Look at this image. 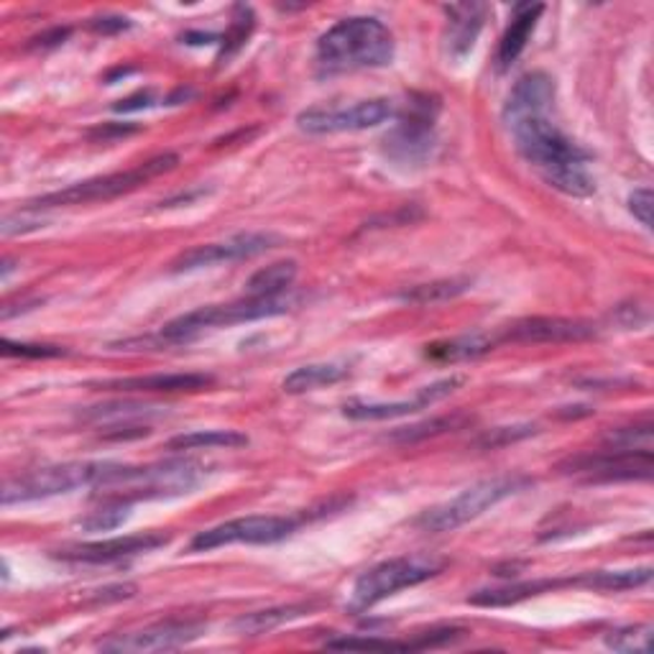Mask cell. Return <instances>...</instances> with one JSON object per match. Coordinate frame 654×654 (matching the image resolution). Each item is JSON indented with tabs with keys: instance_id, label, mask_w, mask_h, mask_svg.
<instances>
[{
	"instance_id": "obj_1",
	"label": "cell",
	"mask_w": 654,
	"mask_h": 654,
	"mask_svg": "<svg viewBox=\"0 0 654 654\" xmlns=\"http://www.w3.org/2000/svg\"><path fill=\"white\" fill-rule=\"evenodd\" d=\"M555 83L545 72H529L514 85L504 106V123L521 157L542 174L550 187L572 197H588L596 182L588 174V153L550 121Z\"/></svg>"
},
{
	"instance_id": "obj_2",
	"label": "cell",
	"mask_w": 654,
	"mask_h": 654,
	"mask_svg": "<svg viewBox=\"0 0 654 654\" xmlns=\"http://www.w3.org/2000/svg\"><path fill=\"white\" fill-rule=\"evenodd\" d=\"M396 51L394 34L384 21L353 16L337 21L318 41V64L322 72L377 70L392 64Z\"/></svg>"
},
{
	"instance_id": "obj_3",
	"label": "cell",
	"mask_w": 654,
	"mask_h": 654,
	"mask_svg": "<svg viewBox=\"0 0 654 654\" xmlns=\"http://www.w3.org/2000/svg\"><path fill=\"white\" fill-rule=\"evenodd\" d=\"M121 462H62V466H49L32 470V473L16 476L5 481L0 502L3 506L39 502V498H51L70 491L92 486L102 489L118 476Z\"/></svg>"
},
{
	"instance_id": "obj_4",
	"label": "cell",
	"mask_w": 654,
	"mask_h": 654,
	"mask_svg": "<svg viewBox=\"0 0 654 654\" xmlns=\"http://www.w3.org/2000/svg\"><path fill=\"white\" fill-rule=\"evenodd\" d=\"M205 470L193 460H166L157 466L131 468L123 466L110 483L100 491H108L106 502H138V498H169L182 496L197 489Z\"/></svg>"
},
{
	"instance_id": "obj_5",
	"label": "cell",
	"mask_w": 654,
	"mask_h": 654,
	"mask_svg": "<svg viewBox=\"0 0 654 654\" xmlns=\"http://www.w3.org/2000/svg\"><path fill=\"white\" fill-rule=\"evenodd\" d=\"M532 486V479L527 476H496V479H486L473 483L466 491H460L458 496L451 498V502L435 506V509L424 511L420 519H417V527L424 529V532H453L468 521L479 519L483 511H489L491 506H496L504 498H509L519 491H525Z\"/></svg>"
},
{
	"instance_id": "obj_6",
	"label": "cell",
	"mask_w": 654,
	"mask_h": 654,
	"mask_svg": "<svg viewBox=\"0 0 654 654\" xmlns=\"http://www.w3.org/2000/svg\"><path fill=\"white\" fill-rule=\"evenodd\" d=\"M176 164H180V157H176V153H159V157L144 161V164H138L134 169H126V172L95 176V180L77 182V185H72L67 189H59V193L44 195V197H39V200L28 202V210L113 200V197L134 193V189L146 185V182L153 180V176L172 172Z\"/></svg>"
},
{
	"instance_id": "obj_7",
	"label": "cell",
	"mask_w": 654,
	"mask_h": 654,
	"mask_svg": "<svg viewBox=\"0 0 654 654\" xmlns=\"http://www.w3.org/2000/svg\"><path fill=\"white\" fill-rule=\"evenodd\" d=\"M445 560L435 555H404L392 560L373 565L356 580L350 593V612H366V608L381 604V601L404 591V588L420 585L424 580L443 572Z\"/></svg>"
},
{
	"instance_id": "obj_8",
	"label": "cell",
	"mask_w": 654,
	"mask_h": 654,
	"mask_svg": "<svg viewBox=\"0 0 654 654\" xmlns=\"http://www.w3.org/2000/svg\"><path fill=\"white\" fill-rule=\"evenodd\" d=\"M292 307L289 297H246L240 303L231 305H210L200 310L182 314L161 328V343H187L189 337L200 335L202 330L210 328H227L238 325V322H254L263 318H276Z\"/></svg>"
},
{
	"instance_id": "obj_9",
	"label": "cell",
	"mask_w": 654,
	"mask_h": 654,
	"mask_svg": "<svg viewBox=\"0 0 654 654\" xmlns=\"http://www.w3.org/2000/svg\"><path fill=\"white\" fill-rule=\"evenodd\" d=\"M435 115L437 102L430 98L411 102L409 113L384 138L386 157L394 159L396 164H424L435 151Z\"/></svg>"
},
{
	"instance_id": "obj_10",
	"label": "cell",
	"mask_w": 654,
	"mask_h": 654,
	"mask_svg": "<svg viewBox=\"0 0 654 654\" xmlns=\"http://www.w3.org/2000/svg\"><path fill=\"white\" fill-rule=\"evenodd\" d=\"M394 115L392 100L371 98L353 106H318L297 115V126L305 134H343V131H366Z\"/></svg>"
},
{
	"instance_id": "obj_11",
	"label": "cell",
	"mask_w": 654,
	"mask_h": 654,
	"mask_svg": "<svg viewBox=\"0 0 654 654\" xmlns=\"http://www.w3.org/2000/svg\"><path fill=\"white\" fill-rule=\"evenodd\" d=\"M294 529H297V519L292 517H240L205 529L193 540L189 550L193 553H210V550L238 545V542H244V545H271V542L289 538Z\"/></svg>"
},
{
	"instance_id": "obj_12",
	"label": "cell",
	"mask_w": 654,
	"mask_h": 654,
	"mask_svg": "<svg viewBox=\"0 0 654 654\" xmlns=\"http://www.w3.org/2000/svg\"><path fill=\"white\" fill-rule=\"evenodd\" d=\"M652 451H608L576 455L560 462V473L580 476L585 481H646L652 479Z\"/></svg>"
},
{
	"instance_id": "obj_13",
	"label": "cell",
	"mask_w": 654,
	"mask_h": 654,
	"mask_svg": "<svg viewBox=\"0 0 654 654\" xmlns=\"http://www.w3.org/2000/svg\"><path fill=\"white\" fill-rule=\"evenodd\" d=\"M279 244H282V238L274 233H238L225 240H218V244H202L189 248V251L176 256L172 261V271L174 274H182V271H197L218 267V263L254 259V256L267 254Z\"/></svg>"
},
{
	"instance_id": "obj_14",
	"label": "cell",
	"mask_w": 654,
	"mask_h": 654,
	"mask_svg": "<svg viewBox=\"0 0 654 654\" xmlns=\"http://www.w3.org/2000/svg\"><path fill=\"white\" fill-rule=\"evenodd\" d=\"M205 634V624L200 621H166L153 624L141 631H128V634H115L98 644L100 652L115 654H146V652H169L180 646L193 644L195 639Z\"/></svg>"
},
{
	"instance_id": "obj_15",
	"label": "cell",
	"mask_w": 654,
	"mask_h": 654,
	"mask_svg": "<svg viewBox=\"0 0 654 654\" xmlns=\"http://www.w3.org/2000/svg\"><path fill=\"white\" fill-rule=\"evenodd\" d=\"M596 325L570 318H525L498 330V343H580L596 337Z\"/></svg>"
},
{
	"instance_id": "obj_16",
	"label": "cell",
	"mask_w": 654,
	"mask_h": 654,
	"mask_svg": "<svg viewBox=\"0 0 654 654\" xmlns=\"http://www.w3.org/2000/svg\"><path fill=\"white\" fill-rule=\"evenodd\" d=\"M462 384L460 377H451L435 384L417 388V394L411 399H399V402H348L343 407V415L348 420H394V417L411 415V411L428 409L432 404L451 396L455 388Z\"/></svg>"
},
{
	"instance_id": "obj_17",
	"label": "cell",
	"mask_w": 654,
	"mask_h": 654,
	"mask_svg": "<svg viewBox=\"0 0 654 654\" xmlns=\"http://www.w3.org/2000/svg\"><path fill=\"white\" fill-rule=\"evenodd\" d=\"M169 542L166 534L161 532H146V534H128V538H113L102 542H87V545H72L59 550L62 560L72 563H115L123 557H134L141 553H151V550L164 547Z\"/></svg>"
},
{
	"instance_id": "obj_18",
	"label": "cell",
	"mask_w": 654,
	"mask_h": 654,
	"mask_svg": "<svg viewBox=\"0 0 654 654\" xmlns=\"http://www.w3.org/2000/svg\"><path fill=\"white\" fill-rule=\"evenodd\" d=\"M210 373H151V377H128V379H113L98 384L100 388H110V392L123 394H182V392H202V388L212 386Z\"/></svg>"
},
{
	"instance_id": "obj_19",
	"label": "cell",
	"mask_w": 654,
	"mask_h": 654,
	"mask_svg": "<svg viewBox=\"0 0 654 654\" xmlns=\"http://www.w3.org/2000/svg\"><path fill=\"white\" fill-rule=\"evenodd\" d=\"M447 28H445V49L447 54L462 57L473 49L479 39L483 18H486V5L466 3V5H447Z\"/></svg>"
},
{
	"instance_id": "obj_20",
	"label": "cell",
	"mask_w": 654,
	"mask_h": 654,
	"mask_svg": "<svg viewBox=\"0 0 654 654\" xmlns=\"http://www.w3.org/2000/svg\"><path fill=\"white\" fill-rule=\"evenodd\" d=\"M498 345L496 333H468L451 337V341H440L428 345V358L440 363H460V361H473V358L486 356L489 350H494Z\"/></svg>"
},
{
	"instance_id": "obj_21",
	"label": "cell",
	"mask_w": 654,
	"mask_h": 654,
	"mask_svg": "<svg viewBox=\"0 0 654 654\" xmlns=\"http://www.w3.org/2000/svg\"><path fill=\"white\" fill-rule=\"evenodd\" d=\"M542 11H545V5H519L517 16L511 18L509 28H506V34L502 36V44H498V64L502 67H509V64L517 59L521 51H525L529 36H532L534 26H538V21L542 16Z\"/></svg>"
},
{
	"instance_id": "obj_22",
	"label": "cell",
	"mask_w": 654,
	"mask_h": 654,
	"mask_svg": "<svg viewBox=\"0 0 654 654\" xmlns=\"http://www.w3.org/2000/svg\"><path fill=\"white\" fill-rule=\"evenodd\" d=\"M570 585V580H525V583H511L504 588H489V591L473 593L468 601L473 606H511L519 601L540 596V593L553 591V588Z\"/></svg>"
},
{
	"instance_id": "obj_23",
	"label": "cell",
	"mask_w": 654,
	"mask_h": 654,
	"mask_svg": "<svg viewBox=\"0 0 654 654\" xmlns=\"http://www.w3.org/2000/svg\"><path fill=\"white\" fill-rule=\"evenodd\" d=\"M297 274H299V267L294 259L269 263V267L259 269L251 279H248L246 284L248 297H284V292H289V286L294 284Z\"/></svg>"
},
{
	"instance_id": "obj_24",
	"label": "cell",
	"mask_w": 654,
	"mask_h": 654,
	"mask_svg": "<svg viewBox=\"0 0 654 654\" xmlns=\"http://www.w3.org/2000/svg\"><path fill=\"white\" fill-rule=\"evenodd\" d=\"M345 377H348V366L343 363H310L303 369H294L282 386L286 394H305L320 386L337 384Z\"/></svg>"
},
{
	"instance_id": "obj_25",
	"label": "cell",
	"mask_w": 654,
	"mask_h": 654,
	"mask_svg": "<svg viewBox=\"0 0 654 654\" xmlns=\"http://www.w3.org/2000/svg\"><path fill=\"white\" fill-rule=\"evenodd\" d=\"M652 580V568H634V570H596L583 572L580 578H570V585L593 588V591H631L642 588Z\"/></svg>"
},
{
	"instance_id": "obj_26",
	"label": "cell",
	"mask_w": 654,
	"mask_h": 654,
	"mask_svg": "<svg viewBox=\"0 0 654 654\" xmlns=\"http://www.w3.org/2000/svg\"><path fill=\"white\" fill-rule=\"evenodd\" d=\"M248 445V437L238 430H195L185 432V435H176L166 443L169 451H212V447H233Z\"/></svg>"
},
{
	"instance_id": "obj_27",
	"label": "cell",
	"mask_w": 654,
	"mask_h": 654,
	"mask_svg": "<svg viewBox=\"0 0 654 654\" xmlns=\"http://www.w3.org/2000/svg\"><path fill=\"white\" fill-rule=\"evenodd\" d=\"M310 612V606L307 604H294V606H276V608H267V612H254V614H244L240 619H235V631H240V634L256 637L263 634V631H271L276 627H282L286 621L299 619V616H305Z\"/></svg>"
},
{
	"instance_id": "obj_28",
	"label": "cell",
	"mask_w": 654,
	"mask_h": 654,
	"mask_svg": "<svg viewBox=\"0 0 654 654\" xmlns=\"http://www.w3.org/2000/svg\"><path fill=\"white\" fill-rule=\"evenodd\" d=\"M606 646L624 654H650L652 652V627L650 624H634V627L614 629L606 637Z\"/></svg>"
},
{
	"instance_id": "obj_29",
	"label": "cell",
	"mask_w": 654,
	"mask_h": 654,
	"mask_svg": "<svg viewBox=\"0 0 654 654\" xmlns=\"http://www.w3.org/2000/svg\"><path fill=\"white\" fill-rule=\"evenodd\" d=\"M468 289L466 279H451V282H435V284H422L415 286L411 292H404L399 297L404 303H415V305H435V303H445V299L458 297L460 292Z\"/></svg>"
},
{
	"instance_id": "obj_30",
	"label": "cell",
	"mask_w": 654,
	"mask_h": 654,
	"mask_svg": "<svg viewBox=\"0 0 654 654\" xmlns=\"http://www.w3.org/2000/svg\"><path fill=\"white\" fill-rule=\"evenodd\" d=\"M128 517H131V504L106 502V506H100L98 511H92L90 517L79 521V527L87 529V532H110V529L121 527Z\"/></svg>"
},
{
	"instance_id": "obj_31",
	"label": "cell",
	"mask_w": 654,
	"mask_h": 654,
	"mask_svg": "<svg viewBox=\"0 0 654 654\" xmlns=\"http://www.w3.org/2000/svg\"><path fill=\"white\" fill-rule=\"evenodd\" d=\"M606 447L612 451H652V424H637V428H621L608 432L604 437Z\"/></svg>"
},
{
	"instance_id": "obj_32",
	"label": "cell",
	"mask_w": 654,
	"mask_h": 654,
	"mask_svg": "<svg viewBox=\"0 0 654 654\" xmlns=\"http://www.w3.org/2000/svg\"><path fill=\"white\" fill-rule=\"evenodd\" d=\"M466 422H468L466 417H460V415L440 417V420H432V422H424V424H415V428H404L399 432H394L392 440H396V443H417V440L443 435V432L460 428V424H466Z\"/></svg>"
},
{
	"instance_id": "obj_33",
	"label": "cell",
	"mask_w": 654,
	"mask_h": 654,
	"mask_svg": "<svg viewBox=\"0 0 654 654\" xmlns=\"http://www.w3.org/2000/svg\"><path fill=\"white\" fill-rule=\"evenodd\" d=\"M153 415V407H146V404H106V407H92L90 411H85V420H115L128 424V420H136V417H149Z\"/></svg>"
},
{
	"instance_id": "obj_34",
	"label": "cell",
	"mask_w": 654,
	"mask_h": 654,
	"mask_svg": "<svg viewBox=\"0 0 654 654\" xmlns=\"http://www.w3.org/2000/svg\"><path fill=\"white\" fill-rule=\"evenodd\" d=\"M254 28V13L251 9H246V5H238V16L233 18L231 28H227V34L223 36V51H220V62H225L227 57L233 54V51H238L244 47V41L248 39V34H251Z\"/></svg>"
},
{
	"instance_id": "obj_35",
	"label": "cell",
	"mask_w": 654,
	"mask_h": 654,
	"mask_svg": "<svg viewBox=\"0 0 654 654\" xmlns=\"http://www.w3.org/2000/svg\"><path fill=\"white\" fill-rule=\"evenodd\" d=\"M534 432H538L534 424H511V428H496V430L483 432V435L476 440V445L483 447V451H494V447L519 443V440L534 435Z\"/></svg>"
},
{
	"instance_id": "obj_36",
	"label": "cell",
	"mask_w": 654,
	"mask_h": 654,
	"mask_svg": "<svg viewBox=\"0 0 654 654\" xmlns=\"http://www.w3.org/2000/svg\"><path fill=\"white\" fill-rule=\"evenodd\" d=\"M330 650H369V652H384V650H409L407 642H392V639L379 637H337L325 642Z\"/></svg>"
},
{
	"instance_id": "obj_37",
	"label": "cell",
	"mask_w": 654,
	"mask_h": 654,
	"mask_svg": "<svg viewBox=\"0 0 654 654\" xmlns=\"http://www.w3.org/2000/svg\"><path fill=\"white\" fill-rule=\"evenodd\" d=\"M3 356H21V358H59L67 356V350L59 348V345H36V343H13L3 341L0 343Z\"/></svg>"
},
{
	"instance_id": "obj_38",
	"label": "cell",
	"mask_w": 654,
	"mask_h": 654,
	"mask_svg": "<svg viewBox=\"0 0 654 654\" xmlns=\"http://www.w3.org/2000/svg\"><path fill=\"white\" fill-rule=\"evenodd\" d=\"M652 202H654V197H652L650 187H639L629 197L631 215H634L644 227H652Z\"/></svg>"
},
{
	"instance_id": "obj_39",
	"label": "cell",
	"mask_w": 654,
	"mask_h": 654,
	"mask_svg": "<svg viewBox=\"0 0 654 654\" xmlns=\"http://www.w3.org/2000/svg\"><path fill=\"white\" fill-rule=\"evenodd\" d=\"M5 220H11V223H18L13 227H0L3 235H13V233H26V231H36V227H44V220L32 215V210L26 212H16V215H5Z\"/></svg>"
},
{
	"instance_id": "obj_40",
	"label": "cell",
	"mask_w": 654,
	"mask_h": 654,
	"mask_svg": "<svg viewBox=\"0 0 654 654\" xmlns=\"http://www.w3.org/2000/svg\"><path fill=\"white\" fill-rule=\"evenodd\" d=\"M136 126H121V123H106V126L95 128L90 138H100V141H110V138H118V136H126V134H134Z\"/></svg>"
},
{
	"instance_id": "obj_41",
	"label": "cell",
	"mask_w": 654,
	"mask_h": 654,
	"mask_svg": "<svg viewBox=\"0 0 654 654\" xmlns=\"http://www.w3.org/2000/svg\"><path fill=\"white\" fill-rule=\"evenodd\" d=\"M95 28L102 34H110V32H121V28H128V18H121V16H108V18H95Z\"/></svg>"
}]
</instances>
